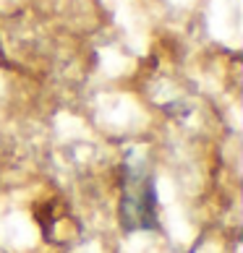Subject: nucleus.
Segmentation results:
<instances>
[{"instance_id":"nucleus-1","label":"nucleus","mask_w":243,"mask_h":253,"mask_svg":"<svg viewBox=\"0 0 243 253\" xmlns=\"http://www.w3.org/2000/svg\"><path fill=\"white\" fill-rule=\"evenodd\" d=\"M120 224L126 232L157 230V193L154 177L142 159L131 157L123 165V185H120Z\"/></svg>"}]
</instances>
